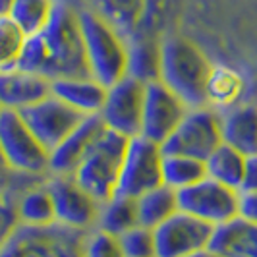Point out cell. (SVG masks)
Returning <instances> with one entry per match:
<instances>
[{
    "label": "cell",
    "instance_id": "1",
    "mask_svg": "<svg viewBox=\"0 0 257 257\" xmlns=\"http://www.w3.org/2000/svg\"><path fill=\"white\" fill-rule=\"evenodd\" d=\"M213 64L186 37H170L159 47V81L174 91L188 108L207 104V81Z\"/></svg>",
    "mask_w": 257,
    "mask_h": 257
},
{
    "label": "cell",
    "instance_id": "2",
    "mask_svg": "<svg viewBox=\"0 0 257 257\" xmlns=\"http://www.w3.org/2000/svg\"><path fill=\"white\" fill-rule=\"evenodd\" d=\"M77 26L87 74L95 81L108 87L128 76V47L114 27L95 12L77 14Z\"/></svg>",
    "mask_w": 257,
    "mask_h": 257
},
{
    "label": "cell",
    "instance_id": "3",
    "mask_svg": "<svg viewBox=\"0 0 257 257\" xmlns=\"http://www.w3.org/2000/svg\"><path fill=\"white\" fill-rule=\"evenodd\" d=\"M41 37L47 51L45 77L49 81L56 77L89 76L76 12L56 2L51 22L41 31Z\"/></svg>",
    "mask_w": 257,
    "mask_h": 257
},
{
    "label": "cell",
    "instance_id": "4",
    "mask_svg": "<svg viewBox=\"0 0 257 257\" xmlns=\"http://www.w3.org/2000/svg\"><path fill=\"white\" fill-rule=\"evenodd\" d=\"M126 145L128 138L104 130L72 174L74 180L99 203L116 193Z\"/></svg>",
    "mask_w": 257,
    "mask_h": 257
},
{
    "label": "cell",
    "instance_id": "5",
    "mask_svg": "<svg viewBox=\"0 0 257 257\" xmlns=\"http://www.w3.org/2000/svg\"><path fill=\"white\" fill-rule=\"evenodd\" d=\"M0 153L16 174L27 178L49 176V151L27 128L22 114L0 108Z\"/></svg>",
    "mask_w": 257,
    "mask_h": 257
},
{
    "label": "cell",
    "instance_id": "6",
    "mask_svg": "<svg viewBox=\"0 0 257 257\" xmlns=\"http://www.w3.org/2000/svg\"><path fill=\"white\" fill-rule=\"evenodd\" d=\"M85 234L56 222L49 226L20 224L2 245L0 257H83Z\"/></svg>",
    "mask_w": 257,
    "mask_h": 257
},
{
    "label": "cell",
    "instance_id": "7",
    "mask_svg": "<svg viewBox=\"0 0 257 257\" xmlns=\"http://www.w3.org/2000/svg\"><path fill=\"white\" fill-rule=\"evenodd\" d=\"M222 143L220 136V114L213 106L188 108L180 124L161 143L163 153L186 155L205 161Z\"/></svg>",
    "mask_w": 257,
    "mask_h": 257
},
{
    "label": "cell",
    "instance_id": "8",
    "mask_svg": "<svg viewBox=\"0 0 257 257\" xmlns=\"http://www.w3.org/2000/svg\"><path fill=\"white\" fill-rule=\"evenodd\" d=\"M161 165H163V149L159 143L143 136L130 138L120 167L116 193L136 199L142 193L161 186L163 184Z\"/></svg>",
    "mask_w": 257,
    "mask_h": 257
},
{
    "label": "cell",
    "instance_id": "9",
    "mask_svg": "<svg viewBox=\"0 0 257 257\" xmlns=\"http://www.w3.org/2000/svg\"><path fill=\"white\" fill-rule=\"evenodd\" d=\"M176 201L178 211L203 220L213 228L238 217V192L209 176L178 190Z\"/></svg>",
    "mask_w": 257,
    "mask_h": 257
},
{
    "label": "cell",
    "instance_id": "10",
    "mask_svg": "<svg viewBox=\"0 0 257 257\" xmlns=\"http://www.w3.org/2000/svg\"><path fill=\"white\" fill-rule=\"evenodd\" d=\"M54 205V220L66 228L89 232L97 224L101 203L85 192L70 174H49L45 178Z\"/></svg>",
    "mask_w": 257,
    "mask_h": 257
},
{
    "label": "cell",
    "instance_id": "11",
    "mask_svg": "<svg viewBox=\"0 0 257 257\" xmlns=\"http://www.w3.org/2000/svg\"><path fill=\"white\" fill-rule=\"evenodd\" d=\"M143 89L145 83L134 76H124L106 87L101 106V120L104 128L124 138L140 136L143 112Z\"/></svg>",
    "mask_w": 257,
    "mask_h": 257
},
{
    "label": "cell",
    "instance_id": "12",
    "mask_svg": "<svg viewBox=\"0 0 257 257\" xmlns=\"http://www.w3.org/2000/svg\"><path fill=\"white\" fill-rule=\"evenodd\" d=\"M18 112L22 114L27 128L31 130L39 143L49 151V155L83 118L51 93L35 103L24 106Z\"/></svg>",
    "mask_w": 257,
    "mask_h": 257
},
{
    "label": "cell",
    "instance_id": "13",
    "mask_svg": "<svg viewBox=\"0 0 257 257\" xmlns=\"http://www.w3.org/2000/svg\"><path fill=\"white\" fill-rule=\"evenodd\" d=\"M188 110L186 103L159 79L147 81L143 89V112L140 136L161 143L180 124Z\"/></svg>",
    "mask_w": 257,
    "mask_h": 257
},
{
    "label": "cell",
    "instance_id": "14",
    "mask_svg": "<svg viewBox=\"0 0 257 257\" xmlns=\"http://www.w3.org/2000/svg\"><path fill=\"white\" fill-rule=\"evenodd\" d=\"M213 226L192 215L176 211L153 228L155 257H186L207 247Z\"/></svg>",
    "mask_w": 257,
    "mask_h": 257
},
{
    "label": "cell",
    "instance_id": "15",
    "mask_svg": "<svg viewBox=\"0 0 257 257\" xmlns=\"http://www.w3.org/2000/svg\"><path fill=\"white\" fill-rule=\"evenodd\" d=\"M99 114L83 116L76 128L66 136L49 155V174H74L76 167L104 132Z\"/></svg>",
    "mask_w": 257,
    "mask_h": 257
},
{
    "label": "cell",
    "instance_id": "16",
    "mask_svg": "<svg viewBox=\"0 0 257 257\" xmlns=\"http://www.w3.org/2000/svg\"><path fill=\"white\" fill-rule=\"evenodd\" d=\"M51 93V81L45 76L26 72L22 68H10L0 72V108L22 110L27 104Z\"/></svg>",
    "mask_w": 257,
    "mask_h": 257
},
{
    "label": "cell",
    "instance_id": "17",
    "mask_svg": "<svg viewBox=\"0 0 257 257\" xmlns=\"http://www.w3.org/2000/svg\"><path fill=\"white\" fill-rule=\"evenodd\" d=\"M222 143L249 157L257 155V104L238 103L220 110Z\"/></svg>",
    "mask_w": 257,
    "mask_h": 257
},
{
    "label": "cell",
    "instance_id": "18",
    "mask_svg": "<svg viewBox=\"0 0 257 257\" xmlns=\"http://www.w3.org/2000/svg\"><path fill=\"white\" fill-rule=\"evenodd\" d=\"M106 87L91 76L56 77L51 79V95L60 99L81 116L99 114L104 101Z\"/></svg>",
    "mask_w": 257,
    "mask_h": 257
},
{
    "label": "cell",
    "instance_id": "19",
    "mask_svg": "<svg viewBox=\"0 0 257 257\" xmlns=\"http://www.w3.org/2000/svg\"><path fill=\"white\" fill-rule=\"evenodd\" d=\"M207 247L219 257H257V224L234 217L213 228Z\"/></svg>",
    "mask_w": 257,
    "mask_h": 257
},
{
    "label": "cell",
    "instance_id": "20",
    "mask_svg": "<svg viewBox=\"0 0 257 257\" xmlns=\"http://www.w3.org/2000/svg\"><path fill=\"white\" fill-rule=\"evenodd\" d=\"M18 220L24 226H49L54 224V205L45 182L29 184L18 193Z\"/></svg>",
    "mask_w": 257,
    "mask_h": 257
},
{
    "label": "cell",
    "instance_id": "21",
    "mask_svg": "<svg viewBox=\"0 0 257 257\" xmlns=\"http://www.w3.org/2000/svg\"><path fill=\"white\" fill-rule=\"evenodd\" d=\"M178 211L176 192L167 188L165 184L157 186L149 192L136 197V213H138V224L147 226L153 230L161 222L174 215Z\"/></svg>",
    "mask_w": 257,
    "mask_h": 257
},
{
    "label": "cell",
    "instance_id": "22",
    "mask_svg": "<svg viewBox=\"0 0 257 257\" xmlns=\"http://www.w3.org/2000/svg\"><path fill=\"white\" fill-rule=\"evenodd\" d=\"M245 155L236 151L234 147L220 143L205 161V174L213 180L228 186L232 190H240L242 184V172H244Z\"/></svg>",
    "mask_w": 257,
    "mask_h": 257
},
{
    "label": "cell",
    "instance_id": "23",
    "mask_svg": "<svg viewBox=\"0 0 257 257\" xmlns=\"http://www.w3.org/2000/svg\"><path fill=\"white\" fill-rule=\"evenodd\" d=\"M136 224H138L136 199L114 193L99 207V217H97L95 228L118 238L122 232L130 230Z\"/></svg>",
    "mask_w": 257,
    "mask_h": 257
},
{
    "label": "cell",
    "instance_id": "24",
    "mask_svg": "<svg viewBox=\"0 0 257 257\" xmlns=\"http://www.w3.org/2000/svg\"><path fill=\"white\" fill-rule=\"evenodd\" d=\"M56 0H12L8 18L22 29L26 37L41 33L51 22Z\"/></svg>",
    "mask_w": 257,
    "mask_h": 257
},
{
    "label": "cell",
    "instance_id": "25",
    "mask_svg": "<svg viewBox=\"0 0 257 257\" xmlns=\"http://www.w3.org/2000/svg\"><path fill=\"white\" fill-rule=\"evenodd\" d=\"M161 176L163 184L178 192L188 186H192L201 178H205V163L186 155H168L163 153V165H161Z\"/></svg>",
    "mask_w": 257,
    "mask_h": 257
},
{
    "label": "cell",
    "instance_id": "26",
    "mask_svg": "<svg viewBox=\"0 0 257 257\" xmlns=\"http://www.w3.org/2000/svg\"><path fill=\"white\" fill-rule=\"evenodd\" d=\"M244 91V81L238 72L230 68H215L207 81V106L215 110H224L228 106L238 104V99Z\"/></svg>",
    "mask_w": 257,
    "mask_h": 257
},
{
    "label": "cell",
    "instance_id": "27",
    "mask_svg": "<svg viewBox=\"0 0 257 257\" xmlns=\"http://www.w3.org/2000/svg\"><path fill=\"white\" fill-rule=\"evenodd\" d=\"M26 35L8 16H0V72L18 66Z\"/></svg>",
    "mask_w": 257,
    "mask_h": 257
},
{
    "label": "cell",
    "instance_id": "28",
    "mask_svg": "<svg viewBox=\"0 0 257 257\" xmlns=\"http://www.w3.org/2000/svg\"><path fill=\"white\" fill-rule=\"evenodd\" d=\"M128 76H134L143 83L159 79V49L149 45L128 49Z\"/></svg>",
    "mask_w": 257,
    "mask_h": 257
},
{
    "label": "cell",
    "instance_id": "29",
    "mask_svg": "<svg viewBox=\"0 0 257 257\" xmlns=\"http://www.w3.org/2000/svg\"><path fill=\"white\" fill-rule=\"evenodd\" d=\"M118 244L122 247L124 257H155L153 230L136 224L130 230L118 236Z\"/></svg>",
    "mask_w": 257,
    "mask_h": 257
},
{
    "label": "cell",
    "instance_id": "30",
    "mask_svg": "<svg viewBox=\"0 0 257 257\" xmlns=\"http://www.w3.org/2000/svg\"><path fill=\"white\" fill-rule=\"evenodd\" d=\"M83 257H124V253L116 236L93 228L85 234Z\"/></svg>",
    "mask_w": 257,
    "mask_h": 257
},
{
    "label": "cell",
    "instance_id": "31",
    "mask_svg": "<svg viewBox=\"0 0 257 257\" xmlns=\"http://www.w3.org/2000/svg\"><path fill=\"white\" fill-rule=\"evenodd\" d=\"M18 193L20 192H10L0 195V249H2V245L10 240L14 230L20 226L18 209H16Z\"/></svg>",
    "mask_w": 257,
    "mask_h": 257
},
{
    "label": "cell",
    "instance_id": "32",
    "mask_svg": "<svg viewBox=\"0 0 257 257\" xmlns=\"http://www.w3.org/2000/svg\"><path fill=\"white\" fill-rule=\"evenodd\" d=\"M238 217L257 224V190L238 192Z\"/></svg>",
    "mask_w": 257,
    "mask_h": 257
},
{
    "label": "cell",
    "instance_id": "33",
    "mask_svg": "<svg viewBox=\"0 0 257 257\" xmlns=\"http://www.w3.org/2000/svg\"><path fill=\"white\" fill-rule=\"evenodd\" d=\"M20 178H27V176H22V174H16L12 168L8 167V163L4 161V157L0 153V195L10 192H22L27 186H18V180Z\"/></svg>",
    "mask_w": 257,
    "mask_h": 257
},
{
    "label": "cell",
    "instance_id": "34",
    "mask_svg": "<svg viewBox=\"0 0 257 257\" xmlns=\"http://www.w3.org/2000/svg\"><path fill=\"white\" fill-rule=\"evenodd\" d=\"M257 190V155H249L244 161V172H242V184L238 192Z\"/></svg>",
    "mask_w": 257,
    "mask_h": 257
},
{
    "label": "cell",
    "instance_id": "35",
    "mask_svg": "<svg viewBox=\"0 0 257 257\" xmlns=\"http://www.w3.org/2000/svg\"><path fill=\"white\" fill-rule=\"evenodd\" d=\"M186 257H219L213 249H209V247H201V249H197V251H193L190 255Z\"/></svg>",
    "mask_w": 257,
    "mask_h": 257
}]
</instances>
